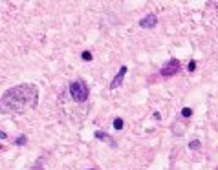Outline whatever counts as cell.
Instances as JSON below:
<instances>
[{"label":"cell","mask_w":218,"mask_h":170,"mask_svg":"<svg viewBox=\"0 0 218 170\" xmlns=\"http://www.w3.org/2000/svg\"><path fill=\"white\" fill-rule=\"evenodd\" d=\"M39 104V90L35 84H19L9 90H6L2 95V110L13 113H24L28 110L37 108Z\"/></svg>","instance_id":"6da1fadb"},{"label":"cell","mask_w":218,"mask_h":170,"mask_svg":"<svg viewBox=\"0 0 218 170\" xmlns=\"http://www.w3.org/2000/svg\"><path fill=\"white\" fill-rule=\"evenodd\" d=\"M70 95H72V99L75 102H86L88 97H90V88H88V84L82 79L72 81L70 82Z\"/></svg>","instance_id":"7a4b0ae2"},{"label":"cell","mask_w":218,"mask_h":170,"mask_svg":"<svg viewBox=\"0 0 218 170\" xmlns=\"http://www.w3.org/2000/svg\"><path fill=\"white\" fill-rule=\"evenodd\" d=\"M180 68H181V64H180L178 59H171L169 62H165V66L161 68L159 73H161V77H172L180 72Z\"/></svg>","instance_id":"3957f363"},{"label":"cell","mask_w":218,"mask_h":170,"mask_svg":"<svg viewBox=\"0 0 218 170\" xmlns=\"http://www.w3.org/2000/svg\"><path fill=\"white\" fill-rule=\"evenodd\" d=\"M127 72H128L127 66H121V68H119V72L116 73L114 81L110 82V90H116L118 86H121V82H123V79H125V75H127Z\"/></svg>","instance_id":"277c9868"},{"label":"cell","mask_w":218,"mask_h":170,"mask_svg":"<svg viewBox=\"0 0 218 170\" xmlns=\"http://www.w3.org/2000/svg\"><path fill=\"white\" fill-rule=\"evenodd\" d=\"M156 24H158V19H156V15H152V13H150V15H145L143 19L139 20V26H141L143 29H152Z\"/></svg>","instance_id":"5b68a950"},{"label":"cell","mask_w":218,"mask_h":170,"mask_svg":"<svg viewBox=\"0 0 218 170\" xmlns=\"http://www.w3.org/2000/svg\"><path fill=\"white\" fill-rule=\"evenodd\" d=\"M94 137H96V139H99V141H106L112 148H116V146H118V145H116V141H114V139H110V135H108V133L101 132V130H97V132L94 133Z\"/></svg>","instance_id":"8992f818"},{"label":"cell","mask_w":218,"mask_h":170,"mask_svg":"<svg viewBox=\"0 0 218 170\" xmlns=\"http://www.w3.org/2000/svg\"><path fill=\"white\" fill-rule=\"evenodd\" d=\"M123 126H125V121H123L121 117H116V119H114V128H116V130H123Z\"/></svg>","instance_id":"52a82bcc"},{"label":"cell","mask_w":218,"mask_h":170,"mask_svg":"<svg viewBox=\"0 0 218 170\" xmlns=\"http://www.w3.org/2000/svg\"><path fill=\"white\" fill-rule=\"evenodd\" d=\"M200 146H202V143H200L198 139H194V141L189 143V150H200Z\"/></svg>","instance_id":"ba28073f"},{"label":"cell","mask_w":218,"mask_h":170,"mask_svg":"<svg viewBox=\"0 0 218 170\" xmlns=\"http://www.w3.org/2000/svg\"><path fill=\"white\" fill-rule=\"evenodd\" d=\"M42 163H44V157H39V159H37V163L33 165V168H31V170H44V165H42Z\"/></svg>","instance_id":"9c48e42d"},{"label":"cell","mask_w":218,"mask_h":170,"mask_svg":"<svg viewBox=\"0 0 218 170\" xmlns=\"http://www.w3.org/2000/svg\"><path fill=\"white\" fill-rule=\"evenodd\" d=\"M15 143H17L19 146H22V145H26V143H28V137H26V135H20V137H17V141H15Z\"/></svg>","instance_id":"30bf717a"},{"label":"cell","mask_w":218,"mask_h":170,"mask_svg":"<svg viewBox=\"0 0 218 170\" xmlns=\"http://www.w3.org/2000/svg\"><path fill=\"white\" fill-rule=\"evenodd\" d=\"M181 115H183L185 119H189V117L193 115V108H183V110H181Z\"/></svg>","instance_id":"8fae6325"},{"label":"cell","mask_w":218,"mask_h":170,"mask_svg":"<svg viewBox=\"0 0 218 170\" xmlns=\"http://www.w3.org/2000/svg\"><path fill=\"white\" fill-rule=\"evenodd\" d=\"M187 70H189V72H194V70H196V60H191L189 66H187Z\"/></svg>","instance_id":"7c38bea8"},{"label":"cell","mask_w":218,"mask_h":170,"mask_svg":"<svg viewBox=\"0 0 218 170\" xmlns=\"http://www.w3.org/2000/svg\"><path fill=\"white\" fill-rule=\"evenodd\" d=\"M82 60H92V53H90V51H82Z\"/></svg>","instance_id":"4fadbf2b"},{"label":"cell","mask_w":218,"mask_h":170,"mask_svg":"<svg viewBox=\"0 0 218 170\" xmlns=\"http://www.w3.org/2000/svg\"><path fill=\"white\" fill-rule=\"evenodd\" d=\"M0 139H2V141H4V139H7V133L4 132V130H2V132H0Z\"/></svg>","instance_id":"5bb4252c"},{"label":"cell","mask_w":218,"mask_h":170,"mask_svg":"<svg viewBox=\"0 0 218 170\" xmlns=\"http://www.w3.org/2000/svg\"><path fill=\"white\" fill-rule=\"evenodd\" d=\"M90 170H92V168H90Z\"/></svg>","instance_id":"9a60e30c"}]
</instances>
